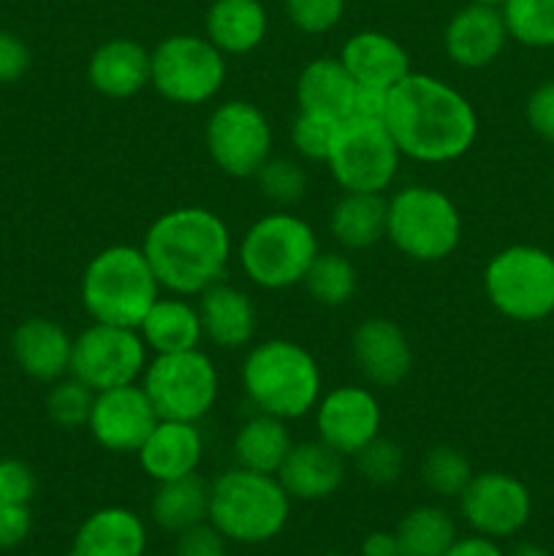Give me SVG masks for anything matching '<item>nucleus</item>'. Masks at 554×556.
Here are the masks:
<instances>
[{"instance_id":"a19ab883","label":"nucleus","mask_w":554,"mask_h":556,"mask_svg":"<svg viewBox=\"0 0 554 556\" xmlns=\"http://www.w3.org/2000/svg\"><path fill=\"white\" fill-rule=\"evenodd\" d=\"M36 472L20 459H0V500L30 505L36 497Z\"/></svg>"},{"instance_id":"ea45409f","label":"nucleus","mask_w":554,"mask_h":556,"mask_svg":"<svg viewBox=\"0 0 554 556\" xmlns=\"http://www.w3.org/2000/svg\"><path fill=\"white\" fill-rule=\"evenodd\" d=\"M337 123L324 117H315V114L299 112L291 123V144L307 161H320L326 163L331 150V141H335Z\"/></svg>"},{"instance_id":"6ab92c4d","label":"nucleus","mask_w":554,"mask_h":556,"mask_svg":"<svg viewBox=\"0 0 554 556\" xmlns=\"http://www.w3.org/2000/svg\"><path fill=\"white\" fill-rule=\"evenodd\" d=\"M345 456L320 440L293 443L277 470V481L282 483L288 497L299 503H320L335 497L345 483Z\"/></svg>"},{"instance_id":"3c124183","label":"nucleus","mask_w":554,"mask_h":556,"mask_svg":"<svg viewBox=\"0 0 554 556\" xmlns=\"http://www.w3.org/2000/svg\"><path fill=\"white\" fill-rule=\"evenodd\" d=\"M470 3H481V5H494V9H500V5L505 3V0H470Z\"/></svg>"},{"instance_id":"09e8293b","label":"nucleus","mask_w":554,"mask_h":556,"mask_svg":"<svg viewBox=\"0 0 554 556\" xmlns=\"http://www.w3.org/2000/svg\"><path fill=\"white\" fill-rule=\"evenodd\" d=\"M358 556H400V543H396L394 530H375L358 546Z\"/></svg>"},{"instance_id":"aec40b11","label":"nucleus","mask_w":554,"mask_h":556,"mask_svg":"<svg viewBox=\"0 0 554 556\" xmlns=\"http://www.w3.org/2000/svg\"><path fill=\"white\" fill-rule=\"evenodd\" d=\"M141 472L155 483L185 478L190 472H199L204 459V434L199 424L190 421H161L150 432V438L136 451Z\"/></svg>"},{"instance_id":"7ed1b4c3","label":"nucleus","mask_w":554,"mask_h":556,"mask_svg":"<svg viewBox=\"0 0 554 556\" xmlns=\"http://www.w3.org/2000/svg\"><path fill=\"white\" fill-rule=\"evenodd\" d=\"M239 378L250 405L282 421H297L313 413L324 391L320 364L307 348L286 337L250 348Z\"/></svg>"},{"instance_id":"5fc2aeb1","label":"nucleus","mask_w":554,"mask_h":556,"mask_svg":"<svg viewBox=\"0 0 554 556\" xmlns=\"http://www.w3.org/2000/svg\"><path fill=\"white\" fill-rule=\"evenodd\" d=\"M144 556H158V554H144Z\"/></svg>"},{"instance_id":"1a4fd4ad","label":"nucleus","mask_w":554,"mask_h":556,"mask_svg":"<svg viewBox=\"0 0 554 556\" xmlns=\"http://www.w3.org/2000/svg\"><path fill=\"white\" fill-rule=\"evenodd\" d=\"M400 163L402 152L383 119L348 117L337 123L326 166L342 193H386Z\"/></svg>"},{"instance_id":"f257e3e1","label":"nucleus","mask_w":554,"mask_h":556,"mask_svg":"<svg viewBox=\"0 0 554 556\" xmlns=\"http://www.w3.org/2000/svg\"><path fill=\"white\" fill-rule=\"evenodd\" d=\"M402 157L416 163H454L478 139V112L470 98L440 76L411 71L389 90L383 114Z\"/></svg>"},{"instance_id":"5701e85b","label":"nucleus","mask_w":554,"mask_h":556,"mask_svg":"<svg viewBox=\"0 0 554 556\" xmlns=\"http://www.w3.org/2000/svg\"><path fill=\"white\" fill-rule=\"evenodd\" d=\"M150 49L136 38H109L87 60V81L103 98H134L150 85Z\"/></svg>"},{"instance_id":"4be33fe9","label":"nucleus","mask_w":554,"mask_h":556,"mask_svg":"<svg viewBox=\"0 0 554 556\" xmlns=\"http://www.w3.org/2000/svg\"><path fill=\"white\" fill-rule=\"evenodd\" d=\"M71 348L74 337L49 318H27L11 334L14 362L27 378L54 383L71 372Z\"/></svg>"},{"instance_id":"20e7f679","label":"nucleus","mask_w":554,"mask_h":556,"mask_svg":"<svg viewBox=\"0 0 554 556\" xmlns=\"http://www.w3.org/2000/svg\"><path fill=\"white\" fill-rule=\"evenodd\" d=\"M288 492L277 476L231 467L210 483V521L228 543L261 546L286 530L291 519Z\"/></svg>"},{"instance_id":"58836bf2","label":"nucleus","mask_w":554,"mask_h":556,"mask_svg":"<svg viewBox=\"0 0 554 556\" xmlns=\"http://www.w3.org/2000/svg\"><path fill=\"white\" fill-rule=\"evenodd\" d=\"M282 5L288 22L307 36L335 30L345 14V0H282Z\"/></svg>"},{"instance_id":"9d476101","label":"nucleus","mask_w":554,"mask_h":556,"mask_svg":"<svg viewBox=\"0 0 554 556\" xmlns=\"http://www.w3.org/2000/svg\"><path fill=\"white\" fill-rule=\"evenodd\" d=\"M139 383L158 418L166 421L199 424L210 416L221 394V375L201 348L152 356Z\"/></svg>"},{"instance_id":"72a5a7b5","label":"nucleus","mask_w":554,"mask_h":556,"mask_svg":"<svg viewBox=\"0 0 554 556\" xmlns=\"http://www.w3.org/2000/svg\"><path fill=\"white\" fill-rule=\"evenodd\" d=\"M500 11L516 43L530 49L554 47V0H505Z\"/></svg>"},{"instance_id":"b1692460","label":"nucleus","mask_w":554,"mask_h":556,"mask_svg":"<svg viewBox=\"0 0 554 556\" xmlns=\"http://www.w3.org/2000/svg\"><path fill=\"white\" fill-rule=\"evenodd\" d=\"M342 65L358 87L391 90L411 74V54L396 38L380 30H358L342 43Z\"/></svg>"},{"instance_id":"cd10ccee","label":"nucleus","mask_w":554,"mask_h":556,"mask_svg":"<svg viewBox=\"0 0 554 556\" xmlns=\"http://www.w3.org/2000/svg\"><path fill=\"white\" fill-rule=\"evenodd\" d=\"M139 334L155 356L193 351L204 340L199 307L190 304V299L174 296V293L161 296L139 324Z\"/></svg>"},{"instance_id":"c756f323","label":"nucleus","mask_w":554,"mask_h":556,"mask_svg":"<svg viewBox=\"0 0 554 556\" xmlns=\"http://www.w3.org/2000/svg\"><path fill=\"white\" fill-rule=\"evenodd\" d=\"M291 445L293 440L291 432H288V421L269 416V413L255 410V416L244 418L239 424L231 451L234 459H237V467L277 476Z\"/></svg>"},{"instance_id":"a18cd8bd","label":"nucleus","mask_w":554,"mask_h":556,"mask_svg":"<svg viewBox=\"0 0 554 556\" xmlns=\"http://www.w3.org/2000/svg\"><path fill=\"white\" fill-rule=\"evenodd\" d=\"M33 516L27 505L20 503H5L0 500V552L22 546L30 535Z\"/></svg>"},{"instance_id":"7c9ffc66","label":"nucleus","mask_w":554,"mask_h":556,"mask_svg":"<svg viewBox=\"0 0 554 556\" xmlns=\"http://www.w3.org/2000/svg\"><path fill=\"white\" fill-rule=\"evenodd\" d=\"M383 193H342L329 215V231L345 250H369L386 239Z\"/></svg>"},{"instance_id":"4468645a","label":"nucleus","mask_w":554,"mask_h":556,"mask_svg":"<svg viewBox=\"0 0 554 556\" xmlns=\"http://www.w3.org/2000/svg\"><path fill=\"white\" fill-rule=\"evenodd\" d=\"M459 514L476 535L492 541L514 538L532 516L530 489L511 472H476L459 494Z\"/></svg>"},{"instance_id":"f704fd0d","label":"nucleus","mask_w":554,"mask_h":556,"mask_svg":"<svg viewBox=\"0 0 554 556\" xmlns=\"http://www.w3.org/2000/svg\"><path fill=\"white\" fill-rule=\"evenodd\" d=\"M418 476H421V483L435 497L459 500V494L465 492V486L476 472H473L470 459L459 448H454V445H435V448L424 454Z\"/></svg>"},{"instance_id":"423d86ee","label":"nucleus","mask_w":554,"mask_h":556,"mask_svg":"<svg viewBox=\"0 0 554 556\" xmlns=\"http://www.w3.org/2000/svg\"><path fill=\"white\" fill-rule=\"evenodd\" d=\"M320 253L318 233L293 212H269L242 233L237 248L239 269L264 291L302 286L310 264Z\"/></svg>"},{"instance_id":"f3484780","label":"nucleus","mask_w":554,"mask_h":556,"mask_svg":"<svg viewBox=\"0 0 554 556\" xmlns=\"http://www.w3.org/2000/svg\"><path fill=\"white\" fill-rule=\"evenodd\" d=\"M351 356L364 380L396 389L413 369V348L405 329L389 318H367L353 329Z\"/></svg>"},{"instance_id":"603ef678","label":"nucleus","mask_w":554,"mask_h":556,"mask_svg":"<svg viewBox=\"0 0 554 556\" xmlns=\"http://www.w3.org/2000/svg\"><path fill=\"white\" fill-rule=\"evenodd\" d=\"M63 556H81V554L76 552V548H71V552H68V554H63Z\"/></svg>"},{"instance_id":"2eb2a0df","label":"nucleus","mask_w":554,"mask_h":556,"mask_svg":"<svg viewBox=\"0 0 554 556\" xmlns=\"http://www.w3.org/2000/svg\"><path fill=\"white\" fill-rule=\"evenodd\" d=\"M383 427L380 402L367 386H340L320 394L315 405V429L318 440L335 448L337 454L356 456L367 443H373Z\"/></svg>"},{"instance_id":"a878e982","label":"nucleus","mask_w":554,"mask_h":556,"mask_svg":"<svg viewBox=\"0 0 554 556\" xmlns=\"http://www.w3.org/2000/svg\"><path fill=\"white\" fill-rule=\"evenodd\" d=\"M71 548L81 556H144L147 525L136 510L106 505L81 521Z\"/></svg>"},{"instance_id":"dca6fc26","label":"nucleus","mask_w":554,"mask_h":556,"mask_svg":"<svg viewBox=\"0 0 554 556\" xmlns=\"http://www.w3.org/2000/svg\"><path fill=\"white\" fill-rule=\"evenodd\" d=\"M158 421L161 418L141 383H128L96 394L87 429L109 454H136Z\"/></svg>"},{"instance_id":"37998d69","label":"nucleus","mask_w":554,"mask_h":556,"mask_svg":"<svg viewBox=\"0 0 554 556\" xmlns=\"http://www.w3.org/2000/svg\"><path fill=\"white\" fill-rule=\"evenodd\" d=\"M174 556H231L228 554V541L210 525L190 527L182 535H177V554Z\"/></svg>"},{"instance_id":"f03ea898","label":"nucleus","mask_w":554,"mask_h":556,"mask_svg":"<svg viewBox=\"0 0 554 556\" xmlns=\"http://www.w3.org/2000/svg\"><path fill=\"white\" fill-rule=\"evenodd\" d=\"M141 250L163 291L190 299L226 277L234 242L217 212L177 206L150 223Z\"/></svg>"},{"instance_id":"79ce46f5","label":"nucleus","mask_w":554,"mask_h":556,"mask_svg":"<svg viewBox=\"0 0 554 556\" xmlns=\"http://www.w3.org/2000/svg\"><path fill=\"white\" fill-rule=\"evenodd\" d=\"M527 125L536 136L554 144V79L543 81L530 92L525 106Z\"/></svg>"},{"instance_id":"2f4dec72","label":"nucleus","mask_w":554,"mask_h":556,"mask_svg":"<svg viewBox=\"0 0 554 556\" xmlns=\"http://www.w3.org/2000/svg\"><path fill=\"white\" fill-rule=\"evenodd\" d=\"M400 556H443L459 538L456 519L440 505H418L394 527Z\"/></svg>"},{"instance_id":"6e6552de","label":"nucleus","mask_w":554,"mask_h":556,"mask_svg":"<svg viewBox=\"0 0 554 556\" xmlns=\"http://www.w3.org/2000/svg\"><path fill=\"white\" fill-rule=\"evenodd\" d=\"M483 293L503 318L541 324L554 315V255L538 244H511L483 266Z\"/></svg>"},{"instance_id":"c85d7f7f","label":"nucleus","mask_w":554,"mask_h":556,"mask_svg":"<svg viewBox=\"0 0 554 556\" xmlns=\"http://www.w3.org/2000/svg\"><path fill=\"white\" fill-rule=\"evenodd\" d=\"M206 516H210V481H204L199 472L158 483L152 492L150 519L168 535H182L190 527L204 525Z\"/></svg>"},{"instance_id":"c03bdc74","label":"nucleus","mask_w":554,"mask_h":556,"mask_svg":"<svg viewBox=\"0 0 554 556\" xmlns=\"http://www.w3.org/2000/svg\"><path fill=\"white\" fill-rule=\"evenodd\" d=\"M30 68V49L16 33L0 30V85H14Z\"/></svg>"},{"instance_id":"4c0bfd02","label":"nucleus","mask_w":554,"mask_h":556,"mask_svg":"<svg viewBox=\"0 0 554 556\" xmlns=\"http://www.w3.org/2000/svg\"><path fill=\"white\" fill-rule=\"evenodd\" d=\"M353 462H356L358 476L373 483V486H394L402 472H405V451L396 440L383 438V434H378L373 443L364 445L353 456Z\"/></svg>"},{"instance_id":"bb28decb","label":"nucleus","mask_w":554,"mask_h":556,"mask_svg":"<svg viewBox=\"0 0 554 556\" xmlns=\"http://www.w3.org/2000/svg\"><path fill=\"white\" fill-rule=\"evenodd\" d=\"M269 16L261 0H212L206 9L204 36L223 54H248L266 38Z\"/></svg>"},{"instance_id":"39448f33","label":"nucleus","mask_w":554,"mask_h":556,"mask_svg":"<svg viewBox=\"0 0 554 556\" xmlns=\"http://www.w3.org/2000/svg\"><path fill=\"white\" fill-rule=\"evenodd\" d=\"M161 291L144 250L134 244H109L92 255L79 286L81 304L96 324L128 329H139Z\"/></svg>"},{"instance_id":"de8ad7c7","label":"nucleus","mask_w":554,"mask_h":556,"mask_svg":"<svg viewBox=\"0 0 554 556\" xmlns=\"http://www.w3.org/2000/svg\"><path fill=\"white\" fill-rule=\"evenodd\" d=\"M443 556H505V552L498 546V541L473 532L470 538H456L454 546Z\"/></svg>"},{"instance_id":"393cba45","label":"nucleus","mask_w":554,"mask_h":556,"mask_svg":"<svg viewBox=\"0 0 554 556\" xmlns=\"http://www.w3.org/2000/svg\"><path fill=\"white\" fill-rule=\"evenodd\" d=\"M358 85L340 58H315L299 71L297 106L299 112L342 123L353 114Z\"/></svg>"},{"instance_id":"c9c22d12","label":"nucleus","mask_w":554,"mask_h":556,"mask_svg":"<svg viewBox=\"0 0 554 556\" xmlns=\"http://www.w3.org/2000/svg\"><path fill=\"white\" fill-rule=\"evenodd\" d=\"M253 179L261 195L280 210L299 204L307 193V174L291 157H269Z\"/></svg>"},{"instance_id":"0eeeda50","label":"nucleus","mask_w":554,"mask_h":556,"mask_svg":"<svg viewBox=\"0 0 554 556\" xmlns=\"http://www.w3.org/2000/svg\"><path fill=\"white\" fill-rule=\"evenodd\" d=\"M386 239L405 258L440 264L462 242V215L449 193L432 185H405L389 199Z\"/></svg>"},{"instance_id":"412c9836","label":"nucleus","mask_w":554,"mask_h":556,"mask_svg":"<svg viewBox=\"0 0 554 556\" xmlns=\"http://www.w3.org/2000/svg\"><path fill=\"white\" fill-rule=\"evenodd\" d=\"M196 307H199L204 340H210L215 348L239 351L253 342L255 329H259V309L248 291L221 280L199 293Z\"/></svg>"},{"instance_id":"49530a36","label":"nucleus","mask_w":554,"mask_h":556,"mask_svg":"<svg viewBox=\"0 0 554 556\" xmlns=\"http://www.w3.org/2000/svg\"><path fill=\"white\" fill-rule=\"evenodd\" d=\"M386 101H389V90H380V87H358L351 117L383 119Z\"/></svg>"},{"instance_id":"9b49d317","label":"nucleus","mask_w":554,"mask_h":556,"mask_svg":"<svg viewBox=\"0 0 554 556\" xmlns=\"http://www.w3.org/2000/svg\"><path fill=\"white\" fill-rule=\"evenodd\" d=\"M150 85L177 106H201L223 90L226 54L206 36L174 33L150 52Z\"/></svg>"},{"instance_id":"ddd939ff","label":"nucleus","mask_w":554,"mask_h":556,"mask_svg":"<svg viewBox=\"0 0 554 556\" xmlns=\"http://www.w3.org/2000/svg\"><path fill=\"white\" fill-rule=\"evenodd\" d=\"M204 144L212 163L234 179H250L272 157V125L266 114L244 98H231L206 117Z\"/></svg>"},{"instance_id":"8fccbe9b","label":"nucleus","mask_w":554,"mask_h":556,"mask_svg":"<svg viewBox=\"0 0 554 556\" xmlns=\"http://www.w3.org/2000/svg\"><path fill=\"white\" fill-rule=\"evenodd\" d=\"M505 556H552V554H549L546 548L536 546V543H519V546L511 548Z\"/></svg>"},{"instance_id":"a211bd4d","label":"nucleus","mask_w":554,"mask_h":556,"mask_svg":"<svg viewBox=\"0 0 554 556\" xmlns=\"http://www.w3.org/2000/svg\"><path fill=\"white\" fill-rule=\"evenodd\" d=\"M508 38L503 11L494 5L467 3L445 25L443 47L451 63L467 71H478L492 65L503 54Z\"/></svg>"},{"instance_id":"864d4df0","label":"nucleus","mask_w":554,"mask_h":556,"mask_svg":"<svg viewBox=\"0 0 554 556\" xmlns=\"http://www.w3.org/2000/svg\"><path fill=\"white\" fill-rule=\"evenodd\" d=\"M318 556H348V554H337V552H329V554H318Z\"/></svg>"},{"instance_id":"e433bc0d","label":"nucleus","mask_w":554,"mask_h":556,"mask_svg":"<svg viewBox=\"0 0 554 556\" xmlns=\"http://www.w3.org/2000/svg\"><path fill=\"white\" fill-rule=\"evenodd\" d=\"M96 391L87 389L81 380L71 378L54 380L47 394V416L60 429H81L90 421Z\"/></svg>"},{"instance_id":"f8f14e48","label":"nucleus","mask_w":554,"mask_h":556,"mask_svg":"<svg viewBox=\"0 0 554 556\" xmlns=\"http://www.w3.org/2000/svg\"><path fill=\"white\" fill-rule=\"evenodd\" d=\"M150 362V348L139 329L114 324H96L74 337L71 348V372L96 394L117 386L139 383Z\"/></svg>"},{"instance_id":"473e14b6","label":"nucleus","mask_w":554,"mask_h":556,"mask_svg":"<svg viewBox=\"0 0 554 556\" xmlns=\"http://www.w3.org/2000/svg\"><path fill=\"white\" fill-rule=\"evenodd\" d=\"M302 286L324 307H345L356 296V266L342 253H318L310 264Z\"/></svg>"}]
</instances>
